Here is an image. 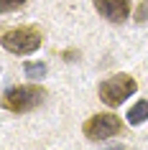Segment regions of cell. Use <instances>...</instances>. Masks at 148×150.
Returning a JSON list of instances; mask_svg holds the SVG:
<instances>
[{
  "instance_id": "cell-1",
  "label": "cell",
  "mask_w": 148,
  "mask_h": 150,
  "mask_svg": "<svg viewBox=\"0 0 148 150\" xmlns=\"http://www.w3.org/2000/svg\"><path fill=\"white\" fill-rule=\"evenodd\" d=\"M46 92L36 84H23V87H13L3 94V107L16 115H23V112H31L33 107H39L44 102Z\"/></svg>"
},
{
  "instance_id": "cell-2",
  "label": "cell",
  "mask_w": 148,
  "mask_h": 150,
  "mask_svg": "<svg viewBox=\"0 0 148 150\" xmlns=\"http://www.w3.org/2000/svg\"><path fill=\"white\" fill-rule=\"evenodd\" d=\"M135 89H138V84H135L133 76H128V74H115V76H110V79H105L100 84V99L107 107H120L128 97L135 94Z\"/></svg>"
},
{
  "instance_id": "cell-3",
  "label": "cell",
  "mask_w": 148,
  "mask_h": 150,
  "mask_svg": "<svg viewBox=\"0 0 148 150\" xmlns=\"http://www.w3.org/2000/svg\"><path fill=\"white\" fill-rule=\"evenodd\" d=\"M3 46L10 54H33L41 46V31L33 25H21L3 33Z\"/></svg>"
},
{
  "instance_id": "cell-4",
  "label": "cell",
  "mask_w": 148,
  "mask_h": 150,
  "mask_svg": "<svg viewBox=\"0 0 148 150\" xmlns=\"http://www.w3.org/2000/svg\"><path fill=\"white\" fill-rule=\"evenodd\" d=\"M120 130H123V122H120V117L112 115V112L92 115V117L84 122V127H82V132H84L89 140H107V137H115Z\"/></svg>"
},
{
  "instance_id": "cell-5",
  "label": "cell",
  "mask_w": 148,
  "mask_h": 150,
  "mask_svg": "<svg viewBox=\"0 0 148 150\" xmlns=\"http://www.w3.org/2000/svg\"><path fill=\"white\" fill-rule=\"evenodd\" d=\"M94 8L102 18H107L110 23H123L128 18L130 3L128 0H94Z\"/></svg>"
},
{
  "instance_id": "cell-6",
  "label": "cell",
  "mask_w": 148,
  "mask_h": 150,
  "mask_svg": "<svg viewBox=\"0 0 148 150\" xmlns=\"http://www.w3.org/2000/svg\"><path fill=\"white\" fill-rule=\"evenodd\" d=\"M148 120V102L146 99H140V102H135L130 107V112H128V122L130 125H140V122H146Z\"/></svg>"
},
{
  "instance_id": "cell-7",
  "label": "cell",
  "mask_w": 148,
  "mask_h": 150,
  "mask_svg": "<svg viewBox=\"0 0 148 150\" xmlns=\"http://www.w3.org/2000/svg\"><path fill=\"white\" fill-rule=\"evenodd\" d=\"M23 71H26L28 79H44L46 76V64L44 61H28L23 66Z\"/></svg>"
},
{
  "instance_id": "cell-8",
  "label": "cell",
  "mask_w": 148,
  "mask_h": 150,
  "mask_svg": "<svg viewBox=\"0 0 148 150\" xmlns=\"http://www.w3.org/2000/svg\"><path fill=\"white\" fill-rule=\"evenodd\" d=\"M23 3H28V0H0V10L8 13V10H16L18 5H23Z\"/></svg>"
},
{
  "instance_id": "cell-9",
  "label": "cell",
  "mask_w": 148,
  "mask_h": 150,
  "mask_svg": "<svg viewBox=\"0 0 148 150\" xmlns=\"http://www.w3.org/2000/svg\"><path fill=\"white\" fill-rule=\"evenodd\" d=\"M146 18H148V0L143 5H138V13H135V21H138V23H143Z\"/></svg>"
},
{
  "instance_id": "cell-10",
  "label": "cell",
  "mask_w": 148,
  "mask_h": 150,
  "mask_svg": "<svg viewBox=\"0 0 148 150\" xmlns=\"http://www.w3.org/2000/svg\"><path fill=\"white\" fill-rule=\"evenodd\" d=\"M112 150H123V148H112Z\"/></svg>"
}]
</instances>
